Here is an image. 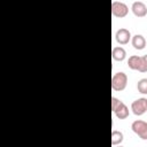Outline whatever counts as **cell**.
<instances>
[{
	"mask_svg": "<svg viewBox=\"0 0 147 147\" xmlns=\"http://www.w3.org/2000/svg\"><path fill=\"white\" fill-rule=\"evenodd\" d=\"M137 88H138L139 93L147 94V78H141L137 84Z\"/></svg>",
	"mask_w": 147,
	"mask_h": 147,
	"instance_id": "obj_12",
	"label": "cell"
},
{
	"mask_svg": "<svg viewBox=\"0 0 147 147\" xmlns=\"http://www.w3.org/2000/svg\"><path fill=\"white\" fill-rule=\"evenodd\" d=\"M111 56H113V59L115 61L121 62V61H123L126 57V51L123 47H121V46L114 47L113 51H111Z\"/></svg>",
	"mask_w": 147,
	"mask_h": 147,
	"instance_id": "obj_9",
	"label": "cell"
},
{
	"mask_svg": "<svg viewBox=\"0 0 147 147\" xmlns=\"http://www.w3.org/2000/svg\"><path fill=\"white\" fill-rule=\"evenodd\" d=\"M111 110L115 116L119 119H125L129 117V108L124 105L123 101L114 96L111 98Z\"/></svg>",
	"mask_w": 147,
	"mask_h": 147,
	"instance_id": "obj_1",
	"label": "cell"
},
{
	"mask_svg": "<svg viewBox=\"0 0 147 147\" xmlns=\"http://www.w3.org/2000/svg\"><path fill=\"white\" fill-rule=\"evenodd\" d=\"M131 110L136 116H141L147 111V98H140L132 102Z\"/></svg>",
	"mask_w": 147,
	"mask_h": 147,
	"instance_id": "obj_5",
	"label": "cell"
},
{
	"mask_svg": "<svg viewBox=\"0 0 147 147\" xmlns=\"http://www.w3.org/2000/svg\"><path fill=\"white\" fill-rule=\"evenodd\" d=\"M131 129L142 140H147V122H144L141 119H137L131 124Z\"/></svg>",
	"mask_w": 147,
	"mask_h": 147,
	"instance_id": "obj_3",
	"label": "cell"
},
{
	"mask_svg": "<svg viewBox=\"0 0 147 147\" xmlns=\"http://www.w3.org/2000/svg\"><path fill=\"white\" fill-rule=\"evenodd\" d=\"M129 13V7L121 1H113L111 2V14L116 17H125Z\"/></svg>",
	"mask_w": 147,
	"mask_h": 147,
	"instance_id": "obj_4",
	"label": "cell"
},
{
	"mask_svg": "<svg viewBox=\"0 0 147 147\" xmlns=\"http://www.w3.org/2000/svg\"><path fill=\"white\" fill-rule=\"evenodd\" d=\"M140 60H141V56H138V55H131L127 60V65L130 69L132 70H139V67H140Z\"/></svg>",
	"mask_w": 147,
	"mask_h": 147,
	"instance_id": "obj_10",
	"label": "cell"
},
{
	"mask_svg": "<svg viewBox=\"0 0 147 147\" xmlns=\"http://www.w3.org/2000/svg\"><path fill=\"white\" fill-rule=\"evenodd\" d=\"M140 72H147V54L141 56V60H140V67H139V70Z\"/></svg>",
	"mask_w": 147,
	"mask_h": 147,
	"instance_id": "obj_13",
	"label": "cell"
},
{
	"mask_svg": "<svg viewBox=\"0 0 147 147\" xmlns=\"http://www.w3.org/2000/svg\"><path fill=\"white\" fill-rule=\"evenodd\" d=\"M115 39H116V41H117L118 44L125 45V44H127V42L130 41V39H131V33H130V31H129L127 29H124V28L118 29V30L116 31Z\"/></svg>",
	"mask_w": 147,
	"mask_h": 147,
	"instance_id": "obj_6",
	"label": "cell"
},
{
	"mask_svg": "<svg viewBox=\"0 0 147 147\" xmlns=\"http://www.w3.org/2000/svg\"><path fill=\"white\" fill-rule=\"evenodd\" d=\"M131 42H132V46L138 51H141L146 47V39L141 34H134L131 39Z\"/></svg>",
	"mask_w": 147,
	"mask_h": 147,
	"instance_id": "obj_8",
	"label": "cell"
},
{
	"mask_svg": "<svg viewBox=\"0 0 147 147\" xmlns=\"http://www.w3.org/2000/svg\"><path fill=\"white\" fill-rule=\"evenodd\" d=\"M131 9L137 17H144L147 15V6L142 1H134L131 6Z\"/></svg>",
	"mask_w": 147,
	"mask_h": 147,
	"instance_id": "obj_7",
	"label": "cell"
},
{
	"mask_svg": "<svg viewBox=\"0 0 147 147\" xmlns=\"http://www.w3.org/2000/svg\"><path fill=\"white\" fill-rule=\"evenodd\" d=\"M127 85V76L125 72H116L111 78V88L114 91H123Z\"/></svg>",
	"mask_w": 147,
	"mask_h": 147,
	"instance_id": "obj_2",
	"label": "cell"
},
{
	"mask_svg": "<svg viewBox=\"0 0 147 147\" xmlns=\"http://www.w3.org/2000/svg\"><path fill=\"white\" fill-rule=\"evenodd\" d=\"M123 139H124V136L122 132H119L117 130L111 131V145H119V144H122Z\"/></svg>",
	"mask_w": 147,
	"mask_h": 147,
	"instance_id": "obj_11",
	"label": "cell"
}]
</instances>
